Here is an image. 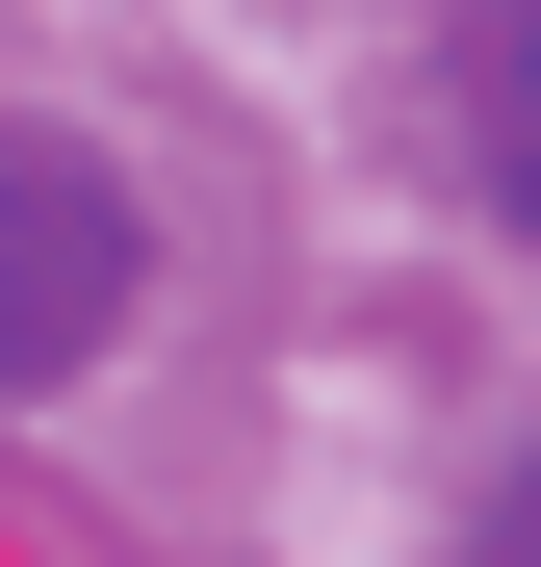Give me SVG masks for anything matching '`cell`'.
<instances>
[{
  "mask_svg": "<svg viewBox=\"0 0 541 567\" xmlns=\"http://www.w3.org/2000/svg\"><path fill=\"white\" fill-rule=\"evenodd\" d=\"M129 310H155V207H129L77 130H0V413L77 388Z\"/></svg>",
  "mask_w": 541,
  "mask_h": 567,
  "instance_id": "cell-1",
  "label": "cell"
},
{
  "mask_svg": "<svg viewBox=\"0 0 541 567\" xmlns=\"http://www.w3.org/2000/svg\"><path fill=\"white\" fill-rule=\"evenodd\" d=\"M465 181L541 233V0H490V52H465Z\"/></svg>",
  "mask_w": 541,
  "mask_h": 567,
  "instance_id": "cell-2",
  "label": "cell"
},
{
  "mask_svg": "<svg viewBox=\"0 0 541 567\" xmlns=\"http://www.w3.org/2000/svg\"><path fill=\"white\" fill-rule=\"evenodd\" d=\"M465 567H541V491H516V516H490V542H465Z\"/></svg>",
  "mask_w": 541,
  "mask_h": 567,
  "instance_id": "cell-3",
  "label": "cell"
}]
</instances>
